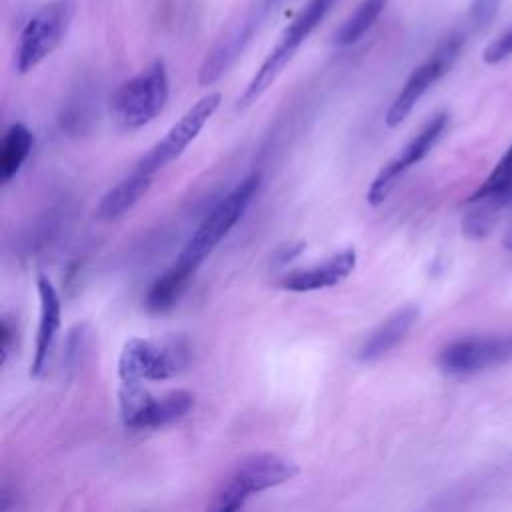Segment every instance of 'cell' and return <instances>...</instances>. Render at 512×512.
<instances>
[{"label": "cell", "mask_w": 512, "mask_h": 512, "mask_svg": "<svg viewBox=\"0 0 512 512\" xmlns=\"http://www.w3.org/2000/svg\"><path fill=\"white\" fill-rule=\"evenodd\" d=\"M296 474H298V464L284 456H278L272 452L254 454L242 460L228 474V478L218 486L212 498L210 510H216V512L238 510L246 504V500L252 494L280 486L292 480Z\"/></svg>", "instance_id": "277c9868"}, {"label": "cell", "mask_w": 512, "mask_h": 512, "mask_svg": "<svg viewBox=\"0 0 512 512\" xmlns=\"http://www.w3.org/2000/svg\"><path fill=\"white\" fill-rule=\"evenodd\" d=\"M14 338V330L10 326V320L4 318L2 320V330H0V342H2V362H6L8 354H10V344Z\"/></svg>", "instance_id": "603a6c76"}, {"label": "cell", "mask_w": 512, "mask_h": 512, "mask_svg": "<svg viewBox=\"0 0 512 512\" xmlns=\"http://www.w3.org/2000/svg\"><path fill=\"white\" fill-rule=\"evenodd\" d=\"M502 0H474L470 6V24L474 28H482L496 16Z\"/></svg>", "instance_id": "7402d4cb"}, {"label": "cell", "mask_w": 512, "mask_h": 512, "mask_svg": "<svg viewBox=\"0 0 512 512\" xmlns=\"http://www.w3.org/2000/svg\"><path fill=\"white\" fill-rule=\"evenodd\" d=\"M120 416L128 428H158L186 416L194 396L186 390H172L164 396L150 394L142 382H120Z\"/></svg>", "instance_id": "ba28073f"}, {"label": "cell", "mask_w": 512, "mask_h": 512, "mask_svg": "<svg viewBox=\"0 0 512 512\" xmlns=\"http://www.w3.org/2000/svg\"><path fill=\"white\" fill-rule=\"evenodd\" d=\"M186 364V350L180 344H156L144 338L124 342L118 358L120 382H148L176 376Z\"/></svg>", "instance_id": "30bf717a"}, {"label": "cell", "mask_w": 512, "mask_h": 512, "mask_svg": "<svg viewBox=\"0 0 512 512\" xmlns=\"http://www.w3.org/2000/svg\"><path fill=\"white\" fill-rule=\"evenodd\" d=\"M336 0H308L306 6L294 16V20L282 30L278 42L268 52L256 74L250 78L248 86L238 98V108H248L254 104L278 78V74L288 66L298 48L316 30V26L326 18Z\"/></svg>", "instance_id": "3957f363"}, {"label": "cell", "mask_w": 512, "mask_h": 512, "mask_svg": "<svg viewBox=\"0 0 512 512\" xmlns=\"http://www.w3.org/2000/svg\"><path fill=\"white\" fill-rule=\"evenodd\" d=\"M152 178V174L134 168L122 182H118L100 198L94 212L96 218L100 222H114L124 216L148 192Z\"/></svg>", "instance_id": "e0dca14e"}, {"label": "cell", "mask_w": 512, "mask_h": 512, "mask_svg": "<svg viewBox=\"0 0 512 512\" xmlns=\"http://www.w3.org/2000/svg\"><path fill=\"white\" fill-rule=\"evenodd\" d=\"M504 246H506L508 250H512V224H510V228H508V232H506V236H504Z\"/></svg>", "instance_id": "d4e9b609"}, {"label": "cell", "mask_w": 512, "mask_h": 512, "mask_svg": "<svg viewBox=\"0 0 512 512\" xmlns=\"http://www.w3.org/2000/svg\"><path fill=\"white\" fill-rule=\"evenodd\" d=\"M220 106V92H210L202 96L166 134L160 138L134 166L146 174H156L160 168L176 160L202 132L204 124Z\"/></svg>", "instance_id": "8fae6325"}, {"label": "cell", "mask_w": 512, "mask_h": 512, "mask_svg": "<svg viewBox=\"0 0 512 512\" xmlns=\"http://www.w3.org/2000/svg\"><path fill=\"white\" fill-rule=\"evenodd\" d=\"M512 56V24L498 36L494 38L482 52V60L486 64H500L506 58Z\"/></svg>", "instance_id": "44dd1931"}, {"label": "cell", "mask_w": 512, "mask_h": 512, "mask_svg": "<svg viewBox=\"0 0 512 512\" xmlns=\"http://www.w3.org/2000/svg\"><path fill=\"white\" fill-rule=\"evenodd\" d=\"M448 122H450L448 112L434 114L420 128V132L410 142H406V146L394 158H390L388 164H384L380 168V172L376 174V178L372 180V184H370V188L366 192L368 204L378 206V204H382L388 198L390 190L404 176V172L410 170L414 164H418L436 146V142L442 138V134L448 128Z\"/></svg>", "instance_id": "7c38bea8"}, {"label": "cell", "mask_w": 512, "mask_h": 512, "mask_svg": "<svg viewBox=\"0 0 512 512\" xmlns=\"http://www.w3.org/2000/svg\"><path fill=\"white\" fill-rule=\"evenodd\" d=\"M262 184L260 172H252L242 178L198 224V228L188 238L186 246L180 250L178 258L172 262V270L190 282L200 264L214 252V248L228 236L236 222L244 216L246 208L258 194Z\"/></svg>", "instance_id": "6da1fadb"}, {"label": "cell", "mask_w": 512, "mask_h": 512, "mask_svg": "<svg viewBox=\"0 0 512 512\" xmlns=\"http://www.w3.org/2000/svg\"><path fill=\"white\" fill-rule=\"evenodd\" d=\"M390 0H360V4L354 8V12L340 24V28L334 32L332 42L336 46H350L356 44L380 18L384 8Z\"/></svg>", "instance_id": "d6986e66"}, {"label": "cell", "mask_w": 512, "mask_h": 512, "mask_svg": "<svg viewBox=\"0 0 512 512\" xmlns=\"http://www.w3.org/2000/svg\"><path fill=\"white\" fill-rule=\"evenodd\" d=\"M168 94L166 64L164 60H154L116 88L110 98V116L120 130H138L160 116Z\"/></svg>", "instance_id": "7a4b0ae2"}, {"label": "cell", "mask_w": 512, "mask_h": 512, "mask_svg": "<svg viewBox=\"0 0 512 512\" xmlns=\"http://www.w3.org/2000/svg\"><path fill=\"white\" fill-rule=\"evenodd\" d=\"M304 242H296V244H290V246H284L278 254L272 256V260H276L278 264H286L288 260H292L294 256H298L302 250H304Z\"/></svg>", "instance_id": "cb8c5ba5"}, {"label": "cell", "mask_w": 512, "mask_h": 512, "mask_svg": "<svg viewBox=\"0 0 512 512\" xmlns=\"http://www.w3.org/2000/svg\"><path fill=\"white\" fill-rule=\"evenodd\" d=\"M512 204V144L492 168L488 178L468 196L462 218V232L466 238H484L500 214Z\"/></svg>", "instance_id": "8992f818"}, {"label": "cell", "mask_w": 512, "mask_h": 512, "mask_svg": "<svg viewBox=\"0 0 512 512\" xmlns=\"http://www.w3.org/2000/svg\"><path fill=\"white\" fill-rule=\"evenodd\" d=\"M36 288H38V300H40V322H38L34 358L30 366L32 376H40L48 368V362L58 338V330H60V318H62V304L54 284L40 274L36 280Z\"/></svg>", "instance_id": "9a60e30c"}, {"label": "cell", "mask_w": 512, "mask_h": 512, "mask_svg": "<svg viewBox=\"0 0 512 512\" xmlns=\"http://www.w3.org/2000/svg\"><path fill=\"white\" fill-rule=\"evenodd\" d=\"M418 306L406 304L392 312L388 318H384L362 342L358 350V358L364 362H372L388 354L392 348H396L406 334L412 330V326L418 320Z\"/></svg>", "instance_id": "2e32d148"}, {"label": "cell", "mask_w": 512, "mask_h": 512, "mask_svg": "<svg viewBox=\"0 0 512 512\" xmlns=\"http://www.w3.org/2000/svg\"><path fill=\"white\" fill-rule=\"evenodd\" d=\"M188 282L182 280L176 272L166 268L148 288L146 294V308L150 312H166L170 310L186 290Z\"/></svg>", "instance_id": "ffe728a7"}, {"label": "cell", "mask_w": 512, "mask_h": 512, "mask_svg": "<svg viewBox=\"0 0 512 512\" xmlns=\"http://www.w3.org/2000/svg\"><path fill=\"white\" fill-rule=\"evenodd\" d=\"M462 48H464V34L454 32L446 36L436 46V50L410 72V76L406 78L404 86L400 88V92L396 94V98L392 100L386 112L384 122L388 128L400 126L410 116V112L420 102V98L454 66Z\"/></svg>", "instance_id": "52a82bcc"}, {"label": "cell", "mask_w": 512, "mask_h": 512, "mask_svg": "<svg viewBox=\"0 0 512 512\" xmlns=\"http://www.w3.org/2000/svg\"><path fill=\"white\" fill-rule=\"evenodd\" d=\"M76 12L74 0H50L40 6L24 24L16 50V68L20 74L36 68L64 40Z\"/></svg>", "instance_id": "5b68a950"}, {"label": "cell", "mask_w": 512, "mask_h": 512, "mask_svg": "<svg viewBox=\"0 0 512 512\" xmlns=\"http://www.w3.org/2000/svg\"><path fill=\"white\" fill-rule=\"evenodd\" d=\"M512 356V340L474 336L454 340L438 354V368L450 376H470L506 362Z\"/></svg>", "instance_id": "4fadbf2b"}, {"label": "cell", "mask_w": 512, "mask_h": 512, "mask_svg": "<svg viewBox=\"0 0 512 512\" xmlns=\"http://www.w3.org/2000/svg\"><path fill=\"white\" fill-rule=\"evenodd\" d=\"M356 260H358L356 250L346 248L328 256L318 264L286 272L278 280V286L290 292H314V290L330 288L340 284L344 278H348L354 272Z\"/></svg>", "instance_id": "5bb4252c"}, {"label": "cell", "mask_w": 512, "mask_h": 512, "mask_svg": "<svg viewBox=\"0 0 512 512\" xmlns=\"http://www.w3.org/2000/svg\"><path fill=\"white\" fill-rule=\"evenodd\" d=\"M278 4L280 0H254L242 12V16H238V20L228 26V30L216 40V44L210 48L200 66L198 82L202 86L214 84L228 72V68L240 58V54L250 44L262 22Z\"/></svg>", "instance_id": "9c48e42d"}, {"label": "cell", "mask_w": 512, "mask_h": 512, "mask_svg": "<svg viewBox=\"0 0 512 512\" xmlns=\"http://www.w3.org/2000/svg\"><path fill=\"white\" fill-rule=\"evenodd\" d=\"M34 146V134L22 122L12 124L0 144V180L8 184L24 166Z\"/></svg>", "instance_id": "ac0fdd59"}]
</instances>
